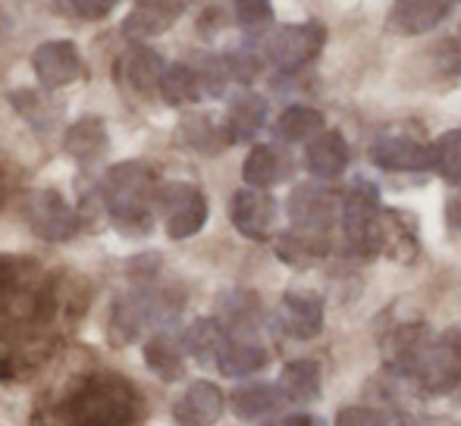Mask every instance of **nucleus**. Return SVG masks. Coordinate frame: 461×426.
Wrapping results in <instances>:
<instances>
[{
	"label": "nucleus",
	"mask_w": 461,
	"mask_h": 426,
	"mask_svg": "<svg viewBox=\"0 0 461 426\" xmlns=\"http://www.w3.org/2000/svg\"><path fill=\"white\" fill-rule=\"evenodd\" d=\"M60 282L32 257H0V379L48 358L60 329Z\"/></svg>",
	"instance_id": "nucleus-1"
},
{
	"label": "nucleus",
	"mask_w": 461,
	"mask_h": 426,
	"mask_svg": "<svg viewBox=\"0 0 461 426\" xmlns=\"http://www.w3.org/2000/svg\"><path fill=\"white\" fill-rule=\"evenodd\" d=\"M57 426H139L141 398L129 379L92 373L79 379L54 408Z\"/></svg>",
	"instance_id": "nucleus-2"
},
{
	"label": "nucleus",
	"mask_w": 461,
	"mask_h": 426,
	"mask_svg": "<svg viewBox=\"0 0 461 426\" xmlns=\"http://www.w3.org/2000/svg\"><path fill=\"white\" fill-rule=\"evenodd\" d=\"M104 201L107 213L113 217V226L122 235H148L154 229V204L160 198L158 173L139 160L116 164L104 179Z\"/></svg>",
	"instance_id": "nucleus-3"
},
{
	"label": "nucleus",
	"mask_w": 461,
	"mask_h": 426,
	"mask_svg": "<svg viewBox=\"0 0 461 426\" xmlns=\"http://www.w3.org/2000/svg\"><path fill=\"white\" fill-rule=\"evenodd\" d=\"M183 307H185L183 292L135 286L132 292H126L122 298L113 301V311H110V323H107L110 345H129V342H135L151 326L167 329L183 314Z\"/></svg>",
	"instance_id": "nucleus-4"
},
{
	"label": "nucleus",
	"mask_w": 461,
	"mask_h": 426,
	"mask_svg": "<svg viewBox=\"0 0 461 426\" xmlns=\"http://www.w3.org/2000/svg\"><path fill=\"white\" fill-rule=\"evenodd\" d=\"M383 201L380 189L367 179L348 189L346 201H342V235L352 254L358 257H374L383 254L380 251V229H383Z\"/></svg>",
	"instance_id": "nucleus-5"
},
{
	"label": "nucleus",
	"mask_w": 461,
	"mask_h": 426,
	"mask_svg": "<svg viewBox=\"0 0 461 426\" xmlns=\"http://www.w3.org/2000/svg\"><path fill=\"white\" fill-rule=\"evenodd\" d=\"M327 41V29L321 22H295L270 31L264 38V57L283 73H298L302 67L314 63Z\"/></svg>",
	"instance_id": "nucleus-6"
},
{
	"label": "nucleus",
	"mask_w": 461,
	"mask_h": 426,
	"mask_svg": "<svg viewBox=\"0 0 461 426\" xmlns=\"http://www.w3.org/2000/svg\"><path fill=\"white\" fill-rule=\"evenodd\" d=\"M285 213H289V219H292V229L302 232V235H314V238H327L336 217H342L336 195L321 182L295 185V191H292L289 201H285Z\"/></svg>",
	"instance_id": "nucleus-7"
},
{
	"label": "nucleus",
	"mask_w": 461,
	"mask_h": 426,
	"mask_svg": "<svg viewBox=\"0 0 461 426\" xmlns=\"http://www.w3.org/2000/svg\"><path fill=\"white\" fill-rule=\"evenodd\" d=\"M158 208L167 217V235L173 242L198 235L207 223V198L201 195L198 185H188V182L164 185L158 198Z\"/></svg>",
	"instance_id": "nucleus-8"
},
{
	"label": "nucleus",
	"mask_w": 461,
	"mask_h": 426,
	"mask_svg": "<svg viewBox=\"0 0 461 426\" xmlns=\"http://www.w3.org/2000/svg\"><path fill=\"white\" fill-rule=\"evenodd\" d=\"M25 219H29L32 232L44 242H69L79 232L82 217L63 201V195L44 189L25 201Z\"/></svg>",
	"instance_id": "nucleus-9"
},
{
	"label": "nucleus",
	"mask_w": 461,
	"mask_h": 426,
	"mask_svg": "<svg viewBox=\"0 0 461 426\" xmlns=\"http://www.w3.org/2000/svg\"><path fill=\"white\" fill-rule=\"evenodd\" d=\"M418 386L427 395H446L461 386V329H449L433 342L424 367L418 373Z\"/></svg>",
	"instance_id": "nucleus-10"
},
{
	"label": "nucleus",
	"mask_w": 461,
	"mask_h": 426,
	"mask_svg": "<svg viewBox=\"0 0 461 426\" xmlns=\"http://www.w3.org/2000/svg\"><path fill=\"white\" fill-rule=\"evenodd\" d=\"M230 219L239 235H245L249 242H270L276 232L279 204L267 191L242 189V191H236L230 201Z\"/></svg>",
	"instance_id": "nucleus-11"
},
{
	"label": "nucleus",
	"mask_w": 461,
	"mask_h": 426,
	"mask_svg": "<svg viewBox=\"0 0 461 426\" xmlns=\"http://www.w3.org/2000/svg\"><path fill=\"white\" fill-rule=\"evenodd\" d=\"M433 342L437 339H433L427 323H402V326L393 329V333L386 335V342H383V358H386L389 370L418 379Z\"/></svg>",
	"instance_id": "nucleus-12"
},
{
	"label": "nucleus",
	"mask_w": 461,
	"mask_h": 426,
	"mask_svg": "<svg viewBox=\"0 0 461 426\" xmlns=\"http://www.w3.org/2000/svg\"><path fill=\"white\" fill-rule=\"evenodd\" d=\"M279 326L298 342L317 339L323 333V298L308 288H289L279 301Z\"/></svg>",
	"instance_id": "nucleus-13"
},
{
	"label": "nucleus",
	"mask_w": 461,
	"mask_h": 426,
	"mask_svg": "<svg viewBox=\"0 0 461 426\" xmlns=\"http://www.w3.org/2000/svg\"><path fill=\"white\" fill-rule=\"evenodd\" d=\"M370 164L383 173H424L430 170V145L405 135H386L370 147Z\"/></svg>",
	"instance_id": "nucleus-14"
},
{
	"label": "nucleus",
	"mask_w": 461,
	"mask_h": 426,
	"mask_svg": "<svg viewBox=\"0 0 461 426\" xmlns=\"http://www.w3.org/2000/svg\"><path fill=\"white\" fill-rule=\"evenodd\" d=\"M35 75L48 92L63 88L82 75V57L73 41H48L32 54Z\"/></svg>",
	"instance_id": "nucleus-15"
},
{
	"label": "nucleus",
	"mask_w": 461,
	"mask_h": 426,
	"mask_svg": "<svg viewBox=\"0 0 461 426\" xmlns=\"http://www.w3.org/2000/svg\"><path fill=\"white\" fill-rule=\"evenodd\" d=\"M348 164H352V147H348L346 135L339 129H327L304 147V166L321 182L339 179L348 170Z\"/></svg>",
	"instance_id": "nucleus-16"
},
{
	"label": "nucleus",
	"mask_w": 461,
	"mask_h": 426,
	"mask_svg": "<svg viewBox=\"0 0 461 426\" xmlns=\"http://www.w3.org/2000/svg\"><path fill=\"white\" fill-rule=\"evenodd\" d=\"M223 392L217 383L198 379L183 392L176 404H173V421L176 426H213L223 417Z\"/></svg>",
	"instance_id": "nucleus-17"
},
{
	"label": "nucleus",
	"mask_w": 461,
	"mask_h": 426,
	"mask_svg": "<svg viewBox=\"0 0 461 426\" xmlns=\"http://www.w3.org/2000/svg\"><path fill=\"white\" fill-rule=\"evenodd\" d=\"M270 107L267 101L258 92H236L226 104V132H230L232 145H242V141H255L258 135L267 129Z\"/></svg>",
	"instance_id": "nucleus-18"
},
{
	"label": "nucleus",
	"mask_w": 461,
	"mask_h": 426,
	"mask_svg": "<svg viewBox=\"0 0 461 426\" xmlns=\"http://www.w3.org/2000/svg\"><path fill=\"white\" fill-rule=\"evenodd\" d=\"M292 176V157L279 145H258L242 164V179L249 189L267 191Z\"/></svg>",
	"instance_id": "nucleus-19"
},
{
	"label": "nucleus",
	"mask_w": 461,
	"mask_h": 426,
	"mask_svg": "<svg viewBox=\"0 0 461 426\" xmlns=\"http://www.w3.org/2000/svg\"><path fill=\"white\" fill-rule=\"evenodd\" d=\"M452 13V4L446 0H402L389 10V25L402 35H427Z\"/></svg>",
	"instance_id": "nucleus-20"
},
{
	"label": "nucleus",
	"mask_w": 461,
	"mask_h": 426,
	"mask_svg": "<svg viewBox=\"0 0 461 426\" xmlns=\"http://www.w3.org/2000/svg\"><path fill=\"white\" fill-rule=\"evenodd\" d=\"M179 141L185 147H192L201 157H217L226 147L232 145L230 132H226V122H217L213 113H188L179 122Z\"/></svg>",
	"instance_id": "nucleus-21"
},
{
	"label": "nucleus",
	"mask_w": 461,
	"mask_h": 426,
	"mask_svg": "<svg viewBox=\"0 0 461 426\" xmlns=\"http://www.w3.org/2000/svg\"><path fill=\"white\" fill-rule=\"evenodd\" d=\"M145 364L164 383H176L185 373V345L179 335L170 329H158L151 339L145 342Z\"/></svg>",
	"instance_id": "nucleus-22"
},
{
	"label": "nucleus",
	"mask_w": 461,
	"mask_h": 426,
	"mask_svg": "<svg viewBox=\"0 0 461 426\" xmlns=\"http://www.w3.org/2000/svg\"><path fill=\"white\" fill-rule=\"evenodd\" d=\"M232 414L239 417V421H270L274 414H279L285 404L283 392H279V386L274 383H249V386H239V389H232Z\"/></svg>",
	"instance_id": "nucleus-23"
},
{
	"label": "nucleus",
	"mask_w": 461,
	"mask_h": 426,
	"mask_svg": "<svg viewBox=\"0 0 461 426\" xmlns=\"http://www.w3.org/2000/svg\"><path fill=\"white\" fill-rule=\"evenodd\" d=\"M164 73H167V60L151 48H132L122 60H116V82H126L135 92L160 88Z\"/></svg>",
	"instance_id": "nucleus-24"
},
{
	"label": "nucleus",
	"mask_w": 461,
	"mask_h": 426,
	"mask_svg": "<svg viewBox=\"0 0 461 426\" xmlns=\"http://www.w3.org/2000/svg\"><path fill=\"white\" fill-rule=\"evenodd\" d=\"M185 13V4H139L122 22V35L129 41H148L158 38Z\"/></svg>",
	"instance_id": "nucleus-25"
},
{
	"label": "nucleus",
	"mask_w": 461,
	"mask_h": 426,
	"mask_svg": "<svg viewBox=\"0 0 461 426\" xmlns=\"http://www.w3.org/2000/svg\"><path fill=\"white\" fill-rule=\"evenodd\" d=\"M279 392H283L285 402L292 404H311L321 398V389H323V373H321V364L317 360H308V358H298V360H289L279 373Z\"/></svg>",
	"instance_id": "nucleus-26"
},
{
	"label": "nucleus",
	"mask_w": 461,
	"mask_h": 426,
	"mask_svg": "<svg viewBox=\"0 0 461 426\" xmlns=\"http://www.w3.org/2000/svg\"><path fill=\"white\" fill-rule=\"evenodd\" d=\"M270 360V351L255 339H245V335H230L226 342L223 354L217 360V370L230 379H242V377H251V373L264 370Z\"/></svg>",
	"instance_id": "nucleus-27"
},
{
	"label": "nucleus",
	"mask_w": 461,
	"mask_h": 426,
	"mask_svg": "<svg viewBox=\"0 0 461 426\" xmlns=\"http://www.w3.org/2000/svg\"><path fill=\"white\" fill-rule=\"evenodd\" d=\"M226 342H230V333H226V326L217 317H198L183 333L185 354L198 360V364H204V367L207 364L217 367V360H220V354H223Z\"/></svg>",
	"instance_id": "nucleus-28"
},
{
	"label": "nucleus",
	"mask_w": 461,
	"mask_h": 426,
	"mask_svg": "<svg viewBox=\"0 0 461 426\" xmlns=\"http://www.w3.org/2000/svg\"><path fill=\"white\" fill-rule=\"evenodd\" d=\"M380 251L393 261H414L418 254V226L411 213L402 210H383V229H380Z\"/></svg>",
	"instance_id": "nucleus-29"
},
{
	"label": "nucleus",
	"mask_w": 461,
	"mask_h": 426,
	"mask_svg": "<svg viewBox=\"0 0 461 426\" xmlns=\"http://www.w3.org/2000/svg\"><path fill=\"white\" fill-rule=\"evenodd\" d=\"M321 132H327L323 129V113L308 104L285 107L274 122V138L283 141V145H302V141L311 145Z\"/></svg>",
	"instance_id": "nucleus-30"
},
{
	"label": "nucleus",
	"mask_w": 461,
	"mask_h": 426,
	"mask_svg": "<svg viewBox=\"0 0 461 426\" xmlns=\"http://www.w3.org/2000/svg\"><path fill=\"white\" fill-rule=\"evenodd\" d=\"M330 254L327 238H314V235H302V232L289 229L283 235H276V257L292 270H308L317 261Z\"/></svg>",
	"instance_id": "nucleus-31"
},
{
	"label": "nucleus",
	"mask_w": 461,
	"mask_h": 426,
	"mask_svg": "<svg viewBox=\"0 0 461 426\" xmlns=\"http://www.w3.org/2000/svg\"><path fill=\"white\" fill-rule=\"evenodd\" d=\"M160 98L170 107H192L204 98V88H201V79L188 63H170L160 79Z\"/></svg>",
	"instance_id": "nucleus-32"
},
{
	"label": "nucleus",
	"mask_w": 461,
	"mask_h": 426,
	"mask_svg": "<svg viewBox=\"0 0 461 426\" xmlns=\"http://www.w3.org/2000/svg\"><path fill=\"white\" fill-rule=\"evenodd\" d=\"M430 170L446 185H461V129H449L430 145Z\"/></svg>",
	"instance_id": "nucleus-33"
},
{
	"label": "nucleus",
	"mask_w": 461,
	"mask_h": 426,
	"mask_svg": "<svg viewBox=\"0 0 461 426\" xmlns=\"http://www.w3.org/2000/svg\"><path fill=\"white\" fill-rule=\"evenodd\" d=\"M67 151L73 154L82 164H92V160L101 157L107 151V132H104V122L88 116V120L76 122L67 135Z\"/></svg>",
	"instance_id": "nucleus-34"
},
{
	"label": "nucleus",
	"mask_w": 461,
	"mask_h": 426,
	"mask_svg": "<svg viewBox=\"0 0 461 426\" xmlns=\"http://www.w3.org/2000/svg\"><path fill=\"white\" fill-rule=\"evenodd\" d=\"M220 311L236 333H251L261 320V298L249 288H232L220 298Z\"/></svg>",
	"instance_id": "nucleus-35"
},
{
	"label": "nucleus",
	"mask_w": 461,
	"mask_h": 426,
	"mask_svg": "<svg viewBox=\"0 0 461 426\" xmlns=\"http://www.w3.org/2000/svg\"><path fill=\"white\" fill-rule=\"evenodd\" d=\"M188 67L198 73L201 88H204V98H223L226 85H230V73H226L223 57L198 50V54H192V63H188Z\"/></svg>",
	"instance_id": "nucleus-36"
},
{
	"label": "nucleus",
	"mask_w": 461,
	"mask_h": 426,
	"mask_svg": "<svg viewBox=\"0 0 461 426\" xmlns=\"http://www.w3.org/2000/svg\"><path fill=\"white\" fill-rule=\"evenodd\" d=\"M223 63H226V73H230V79L239 82V85H245V88H249L251 82L261 75V69H264V57L258 54L251 41H245L242 48L226 50Z\"/></svg>",
	"instance_id": "nucleus-37"
},
{
	"label": "nucleus",
	"mask_w": 461,
	"mask_h": 426,
	"mask_svg": "<svg viewBox=\"0 0 461 426\" xmlns=\"http://www.w3.org/2000/svg\"><path fill=\"white\" fill-rule=\"evenodd\" d=\"M232 13H236L239 29L245 31V38H249L251 44H255V38H261L264 31L274 25V6H270L267 0H242V4L232 6Z\"/></svg>",
	"instance_id": "nucleus-38"
},
{
	"label": "nucleus",
	"mask_w": 461,
	"mask_h": 426,
	"mask_svg": "<svg viewBox=\"0 0 461 426\" xmlns=\"http://www.w3.org/2000/svg\"><path fill=\"white\" fill-rule=\"evenodd\" d=\"M333 426H386V417L374 408L365 404H352V408H342Z\"/></svg>",
	"instance_id": "nucleus-39"
},
{
	"label": "nucleus",
	"mask_w": 461,
	"mask_h": 426,
	"mask_svg": "<svg viewBox=\"0 0 461 426\" xmlns=\"http://www.w3.org/2000/svg\"><path fill=\"white\" fill-rule=\"evenodd\" d=\"M60 10L76 13L79 19H104L107 13H113V4H110V0H97V4H86V0H73V4L60 6Z\"/></svg>",
	"instance_id": "nucleus-40"
},
{
	"label": "nucleus",
	"mask_w": 461,
	"mask_h": 426,
	"mask_svg": "<svg viewBox=\"0 0 461 426\" xmlns=\"http://www.w3.org/2000/svg\"><path fill=\"white\" fill-rule=\"evenodd\" d=\"M223 13H226V6H207L204 19H201V29H204L207 35H211V31H217V29H223V25H226Z\"/></svg>",
	"instance_id": "nucleus-41"
},
{
	"label": "nucleus",
	"mask_w": 461,
	"mask_h": 426,
	"mask_svg": "<svg viewBox=\"0 0 461 426\" xmlns=\"http://www.w3.org/2000/svg\"><path fill=\"white\" fill-rule=\"evenodd\" d=\"M446 223L461 232V195H449L446 201Z\"/></svg>",
	"instance_id": "nucleus-42"
},
{
	"label": "nucleus",
	"mask_w": 461,
	"mask_h": 426,
	"mask_svg": "<svg viewBox=\"0 0 461 426\" xmlns=\"http://www.w3.org/2000/svg\"><path fill=\"white\" fill-rule=\"evenodd\" d=\"M274 426H323V423L308 414H289V417H279Z\"/></svg>",
	"instance_id": "nucleus-43"
}]
</instances>
